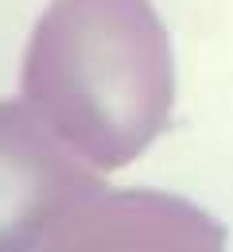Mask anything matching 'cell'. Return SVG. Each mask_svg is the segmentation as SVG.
<instances>
[{"mask_svg":"<svg viewBox=\"0 0 233 252\" xmlns=\"http://www.w3.org/2000/svg\"><path fill=\"white\" fill-rule=\"evenodd\" d=\"M101 187V171L67 148L28 101H0V252H43Z\"/></svg>","mask_w":233,"mask_h":252,"instance_id":"obj_2","label":"cell"},{"mask_svg":"<svg viewBox=\"0 0 233 252\" xmlns=\"http://www.w3.org/2000/svg\"><path fill=\"white\" fill-rule=\"evenodd\" d=\"M24 101L98 171L144 156L171 121L175 59L152 0H51L35 20Z\"/></svg>","mask_w":233,"mask_h":252,"instance_id":"obj_1","label":"cell"},{"mask_svg":"<svg viewBox=\"0 0 233 252\" xmlns=\"http://www.w3.org/2000/svg\"><path fill=\"white\" fill-rule=\"evenodd\" d=\"M43 252H226V225L167 190L101 187L51 233Z\"/></svg>","mask_w":233,"mask_h":252,"instance_id":"obj_3","label":"cell"}]
</instances>
